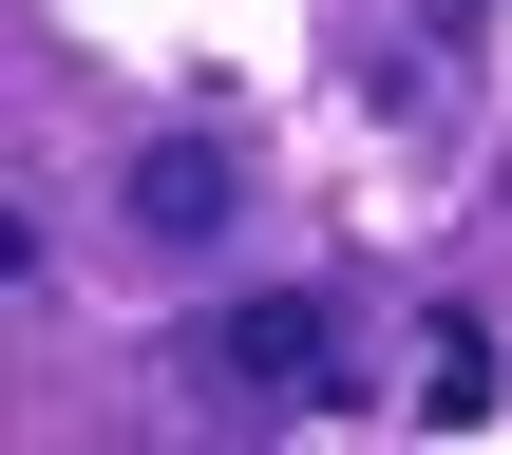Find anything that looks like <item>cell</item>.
Instances as JSON below:
<instances>
[{"label":"cell","instance_id":"6da1fadb","mask_svg":"<svg viewBox=\"0 0 512 455\" xmlns=\"http://www.w3.org/2000/svg\"><path fill=\"white\" fill-rule=\"evenodd\" d=\"M209 361H228L247 399H342V380H323V361H342V323H323L304 285H266V304H228V342H209Z\"/></svg>","mask_w":512,"mask_h":455},{"label":"cell","instance_id":"3957f363","mask_svg":"<svg viewBox=\"0 0 512 455\" xmlns=\"http://www.w3.org/2000/svg\"><path fill=\"white\" fill-rule=\"evenodd\" d=\"M418 418H494V342H475V323H437V380H418Z\"/></svg>","mask_w":512,"mask_h":455},{"label":"cell","instance_id":"7a4b0ae2","mask_svg":"<svg viewBox=\"0 0 512 455\" xmlns=\"http://www.w3.org/2000/svg\"><path fill=\"white\" fill-rule=\"evenodd\" d=\"M228 209H247V171H228L209 133H152V152H133V228H152V247H209Z\"/></svg>","mask_w":512,"mask_h":455}]
</instances>
